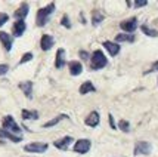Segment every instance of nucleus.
I'll use <instances>...</instances> for the list:
<instances>
[{"instance_id":"nucleus-1","label":"nucleus","mask_w":158,"mask_h":157,"mask_svg":"<svg viewBox=\"0 0 158 157\" xmlns=\"http://www.w3.org/2000/svg\"><path fill=\"white\" fill-rule=\"evenodd\" d=\"M53 11H55V3H49L46 7L39 9L37 15H35V24H37V27H44L49 20V16L53 14Z\"/></svg>"},{"instance_id":"nucleus-2","label":"nucleus","mask_w":158,"mask_h":157,"mask_svg":"<svg viewBox=\"0 0 158 157\" xmlns=\"http://www.w3.org/2000/svg\"><path fill=\"white\" fill-rule=\"evenodd\" d=\"M108 64V59H106V56L103 55L102 50H95L92 56H90V68L92 70H101L103 68L105 65Z\"/></svg>"},{"instance_id":"nucleus-3","label":"nucleus","mask_w":158,"mask_h":157,"mask_svg":"<svg viewBox=\"0 0 158 157\" xmlns=\"http://www.w3.org/2000/svg\"><path fill=\"white\" fill-rule=\"evenodd\" d=\"M2 124H3V129L5 130H9V132H12L14 135H18V137H21V128L19 124L15 122V119L12 116H5L3 117V120H2Z\"/></svg>"},{"instance_id":"nucleus-4","label":"nucleus","mask_w":158,"mask_h":157,"mask_svg":"<svg viewBox=\"0 0 158 157\" xmlns=\"http://www.w3.org/2000/svg\"><path fill=\"white\" fill-rule=\"evenodd\" d=\"M120 27H121V30H124L127 34H133L135 30L138 28V18H136V16H131L129 20L121 21V22H120Z\"/></svg>"},{"instance_id":"nucleus-5","label":"nucleus","mask_w":158,"mask_h":157,"mask_svg":"<svg viewBox=\"0 0 158 157\" xmlns=\"http://www.w3.org/2000/svg\"><path fill=\"white\" fill-rule=\"evenodd\" d=\"M48 144L46 142H31V144H27L24 147V150L27 153H34V154H41V153H46L48 150Z\"/></svg>"},{"instance_id":"nucleus-6","label":"nucleus","mask_w":158,"mask_h":157,"mask_svg":"<svg viewBox=\"0 0 158 157\" xmlns=\"http://www.w3.org/2000/svg\"><path fill=\"white\" fill-rule=\"evenodd\" d=\"M90 147H92V142H90V139H78L76 144H74V147H73V151L74 153H78V154H86L87 151L90 150Z\"/></svg>"},{"instance_id":"nucleus-7","label":"nucleus","mask_w":158,"mask_h":157,"mask_svg":"<svg viewBox=\"0 0 158 157\" xmlns=\"http://www.w3.org/2000/svg\"><path fill=\"white\" fill-rule=\"evenodd\" d=\"M152 151V145L148 141H138L135 145V154L140 156V154H149Z\"/></svg>"},{"instance_id":"nucleus-8","label":"nucleus","mask_w":158,"mask_h":157,"mask_svg":"<svg viewBox=\"0 0 158 157\" xmlns=\"http://www.w3.org/2000/svg\"><path fill=\"white\" fill-rule=\"evenodd\" d=\"M0 41H2V45H3V48L5 50H10L12 49V45H14V36L7 34L5 31H0Z\"/></svg>"},{"instance_id":"nucleus-9","label":"nucleus","mask_w":158,"mask_h":157,"mask_svg":"<svg viewBox=\"0 0 158 157\" xmlns=\"http://www.w3.org/2000/svg\"><path fill=\"white\" fill-rule=\"evenodd\" d=\"M74 139L71 137H64L61 138V139H56L55 142H53V145H55L58 150H62V151H65V150H68V147H69V144L73 142Z\"/></svg>"},{"instance_id":"nucleus-10","label":"nucleus","mask_w":158,"mask_h":157,"mask_svg":"<svg viewBox=\"0 0 158 157\" xmlns=\"http://www.w3.org/2000/svg\"><path fill=\"white\" fill-rule=\"evenodd\" d=\"M27 30V24L24 21H16L14 25H12V33H14L15 37H21L24 34V31Z\"/></svg>"},{"instance_id":"nucleus-11","label":"nucleus","mask_w":158,"mask_h":157,"mask_svg":"<svg viewBox=\"0 0 158 157\" xmlns=\"http://www.w3.org/2000/svg\"><path fill=\"white\" fill-rule=\"evenodd\" d=\"M99 122H101V119H99V113L98 111H92L89 116L86 117V120H84V123L87 126H90V128H96L99 124Z\"/></svg>"},{"instance_id":"nucleus-12","label":"nucleus","mask_w":158,"mask_h":157,"mask_svg":"<svg viewBox=\"0 0 158 157\" xmlns=\"http://www.w3.org/2000/svg\"><path fill=\"white\" fill-rule=\"evenodd\" d=\"M53 43H55V39L52 37V36L49 34H43L40 39V48L43 50H49V49L53 46Z\"/></svg>"},{"instance_id":"nucleus-13","label":"nucleus","mask_w":158,"mask_h":157,"mask_svg":"<svg viewBox=\"0 0 158 157\" xmlns=\"http://www.w3.org/2000/svg\"><path fill=\"white\" fill-rule=\"evenodd\" d=\"M28 5L27 3H21V6L15 11V14H14V16L16 18V21H24V18L28 15Z\"/></svg>"},{"instance_id":"nucleus-14","label":"nucleus","mask_w":158,"mask_h":157,"mask_svg":"<svg viewBox=\"0 0 158 157\" xmlns=\"http://www.w3.org/2000/svg\"><path fill=\"white\" fill-rule=\"evenodd\" d=\"M103 48L110 52L111 56H115V55H118V52H120L121 46H120V45H117V43H114V41H103Z\"/></svg>"},{"instance_id":"nucleus-15","label":"nucleus","mask_w":158,"mask_h":157,"mask_svg":"<svg viewBox=\"0 0 158 157\" xmlns=\"http://www.w3.org/2000/svg\"><path fill=\"white\" fill-rule=\"evenodd\" d=\"M0 138H6V139H10L12 142L18 144L22 141V137H18V135H14L12 132H9V130H5L3 128H0Z\"/></svg>"},{"instance_id":"nucleus-16","label":"nucleus","mask_w":158,"mask_h":157,"mask_svg":"<svg viewBox=\"0 0 158 157\" xmlns=\"http://www.w3.org/2000/svg\"><path fill=\"white\" fill-rule=\"evenodd\" d=\"M64 65H65V50L64 49H58V52H56V59H55V67L58 70L64 68Z\"/></svg>"},{"instance_id":"nucleus-17","label":"nucleus","mask_w":158,"mask_h":157,"mask_svg":"<svg viewBox=\"0 0 158 157\" xmlns=\"http://www.w3.org/2000/svg\"><path fill=\"white\" fill-rule=\"evenodd\" d=\"M68 67H69V73L73 76H80L83 73V65H81V62H78V61H71L68 64Z\"/></svg>"},{"instance_id":"nucleus-18","label":"nucleus","mask_w":158,"mask_h":157,"mask_svg":"<svg viewBox=\"0 0 158 157\" xmlns=\"http://www.w3.org/2000/svg\"><path fill=\"white\" fill-rule=\"evenodd\" d=\"M19 89L24 92V95L27 98H33V83L31 82H21L19 83Z\"/></svg>"},{"instance_id":"nucleus-19","label":"nucleus","mask_w":158,"mask_h":157,"mask_svg":"<svg viewBox=\"0 0 158 157\" xmlns=\"http://www.w3.org/2000/svg\"><path fill=\"white\" fill-rule=\"evenodd\" d=\"M136 40V37L135 34H127V33H124V34H117L115 36V43H123V41H127V43H133V41Z\"/></svg>"},{"instance_id":"nucleus-20","label":"nucleus","mask_w":158,"mask_h":157,"mask_svg":"<svg viewBox=\"0 0 158 157\" xmlns=\"http://www.w3.org/2000/svg\"><path fill=\"white\" fill-rule=\"evenodd\" d=\"M78 90H80L81 95H86V94H90V92H96V88L93 86V83L92 82H84L81 86H80Z\"/></svg>"},{"instance_id":"nucleus-21","label":"nucleus","mask_w":158,"mask_h":157,"mask_svg":"<svg viewBox=\"0 0 158 157\" xmlns=\"http://www.w3.org/2000/svg\"><path fill=\"white\" fill-rule=\"evenodd\" d=\"M22 119L24 120H37L39 113L35 110H22Z\"/></svg>"},{"instance_id":"nucleus-22","label":"nucleus","mask_w":158,"mask_h":157,"mask_svg":"<svg viewBox=\"0 0 158 157\" xmlns=\"http://www.w3.org/2000/svg\"><path fill=\"white\" fill-rule=\"evenodd\" d=\"M102 21H103V15L101 14L99 11H93V14H92V24L96 27V25H99Z\"/></svg>"},{"instance_id":"nucleus-23","label":"nucleus","mask_w":158,"mask_h":157,"mask_svg":"<svg viewBox=\"0 0 158 157\" xmlns=\"http://www.w3.org/2000/svg\"><path fill=\"white\" fill-rule=\"evenodd\" d=\"M62 119H67V116H65V114H59V116H56L55 119H52V120H49V122L44 123V124H43V128H52V126L58 124Z\"/></svg>"},{"instance_id":"nucleus-24","label":"nucleus","mask_w":158,"mask_h":157,"mask_svg":"<svg viewBox=\"0 0 158 157\" xmlns=\"http://www.w3.org/2000/svg\"><path fill=\"white\" fill-rule=\"evenodd\" d=\"M140 28H142V31H143L146 36H149V37H158V31H157V30H152V28H149L146 24H143Z\"/></svg>"},{"instance_id":"nucleus-25","label":"nucleus","mask_w":158,"mask_h":157,"mask_svg":"<svg viewBox=\"0 0 158 157\" xmlns=\"http://www.w3.org/2000/svg\"><path fill=\"white\" fill-rule=\"evenodd\" d=\"M118 128L123 130V132L129 133V132H130V123L127 122V120H120V122H118Z\"/></svg>"},{"instance_id":"nucleus-26","label":"nucleus","mask_w":158,"mask_h":157,"mask_svg":"<svg viewBox=\"0 0 158 157\" xmlns=\"http://www.w3.org/2000/svg\"><path fill=\"white\" fill-rule=\"evenodd\" d=\"M31 59H33V54H31V52H27V54L22 55V58H21L19 64H25V62L31 61Z\"/></svg>"},{"instance_id":"nucleus-27","label":"nucleus","mask_w":158,"mask_h":157,"mask_svg":"<svg viewBox=\"0 0 158 157\" xmlns=\"http://www.w3.org/2000/svg\"><path fill=\"white\" fill-rule=\"evenodd\" d=\"M61 24L64 25V27H67V28H71V22H69V18H68V15H64L62 16V20H61Z\"/></svg>"},{"instance_id":"nucleus-28","label":"nucleus","mask_w":158,"mask_h":157,"mask_svg":"<svg viewBox=\"0 0 158 157\" xmlns=\"http://www.w3.org/2000/svg\"><path fill=\"white\" fill-rule=\"evenodd\" d=\"M7 20H9V15L5 14V12H0V27L5 25V24L7 22Z\"/></svg>"},{"instance_id":"nucleus-29","label":"nucleus","mask_w":158,"mask_h":157,"mask_svg":"<svg viewBox=\"0 0 158 157\" xmlns=\"http://www.w3.org/2000/svg\"><path fill=\"white\" fill-rule=\"evenodd\" d=\"M7 71H9V65L7 64H0V76L6 74Z\"/></svg>"},{"instance_id":"nucleus-30","label":"nucleus","mask_w":158,"mask_h":157,"mask_svg":"<svg viewBox=\"0 0 158 157\" xmlns=\"http://www.w3.org/2000/svg\"><path fill=\"white\" fill-rule=\"evenodd\" d=\"M155 71H158V61L154 62V64H152V67H151L149 70H148L146 73H155Z\"/></svg>"},{"instance_id":"nucleus-31","label":"nucleus","mask_w":158,"mask_h":157,"mask_svg":"<svg viewBox=\"0 0 158 157\" xmlns=\"http://www.w3.org/2000/svg\"><path fill=\"white\" fill-rule=\"evenodd\" d=\"M148 2H133V6L135 7H142V6H146Z\"/></svg>"},{"instance_id":"nucleus-32","label":"nucleus","mask_w":158,"mask_h":157,"mask_svg":"<svg viewBox=\"0 0 158 157\" xmlns=\"http://www.w3.org/2000/svg\"><path fill=\"white\" fill-rule=\"evenodd\" d=\"M80 56H81V59H90V55L87 54V52H84V50H80Z\"/></svg>"},{"instance_id":"nucleus-33","label":"nucleus","mask_w":158,"mask_h":157,"mask_svg":"<svg viewBox=\"0 0 158 157\" xmlns=\"http://www.w3.org/2000/svg\"><path fill=\"white\" fill-rule=\"evenodd\" d=\"M108 122H110V124H111V128H112V129H117V126H115V123H114V117L111 116H108Z\"/></svg>"}]
</instances>
